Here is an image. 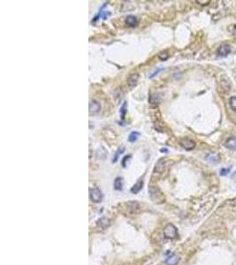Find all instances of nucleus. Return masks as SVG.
Here are the masks:
<instances>
[{"mask_svg": "<svg viewBox=\"0 0 236 265\" xmlns=\"http://www.w3.org/2000/svg\"><path fill=\"white\" fill-rule=\"evenodd\" d=\"M149 192L151 200L155 203H162L164 201L163 193L160 191L158 187H149Z\"/></svg>", "mask_w": 236, "mask_h": 265, "instance_id": "f03ea898", "label": "nucleus"}, {"mask_svg": "<svg viewBox=\"0 0 236 265\" xmlns=\"http://www.w3.org/2000/svg\"><path fill=\"white\" fill-rule=\"evenodd\" d=\"M163 233H164V237L165 239H176L178 236V230L173 223H168L164 227Z\"/></svg>", "mask_w": 236, "mask_h": 265, "instance_id": "f257e3e1", "label": "nucleus"}, {"mask_svg": "<svg viewBox=\"0 0 236 265\" xmlns=\"http://www.w3.org/2000/svg\"><path fill=\"white\" fill-rule=\"evenodd\" d=\"M165 159H166V158H162V159H160V160L157 163V164H156V166H155V172H160L164 170L165 166H166Z\"/></svg>", "mask_w": 236, "mask_h": 265, "instance_id": "9d476101", "label": "nucleus"}, {"mask_svg": "<svg viewBox=\"0 0 236 265\" xmlns=\"http://www.w3.org/2000/svg\"><path fill=\"white\" fill-rule=\"evenodd\" d=\"M225 145L227 149L234 150H236V137H230L226 140Z\"/></svg>", "mask_w": 236, "mask_h": 265, "instance_id": "1a4fd4ad", "label": "nucleus"}, {"mask_svg": "<svg viewBox=\"0 0 236 265\" xmlns=\"http://www.w3.org/2000/svg\"><path fill=\"white\" fill-rule=\"evenodd\" d=\"M168 57H169V55H168V53L167 52H161V53H159L158 55V57L160 60H162V61H164V60H166L167 58H168Z\"/></svg>", "mask_w": 236, "mask_h": 265, "instance_id": "412c9836", "label": "nucleus"}, {"mask_svg": "<svg viewBox=\"0 0 236 265\" xmlns=\"http://www.w3.org/2000/svg\"><path fill=\"white\" fill-rule=\"evenodd\" d=\"M138 209H139L138 203L133 202V201H131V202H129V203H128V211H130V212H132V213H133V212H136V210H137Z\"/></svg>", "mask_w": 236, "mask_h": 265, "instance_id": "2eb2a0df", "label": "nucleus"}, {"mask_svg": "<svg viewBox=\"0 0 236 265\" xmlns=\"http://www.w3.org/2000/svg\"><path fill=\"white\" fill-rule=\"evenodd\" d=\"M104 6V5H103ZM103 6L102 7V9L99 11V12H98V14L96 17H95V19L93 20V21H97L99 19V18H103V20H105V19H107L108 16L110 15L111 13L109 12H107V11H103Z\"/></svg>", "mask_w": 236, "mask_h": 265, "instance_id": "4468645a", "label": "nucleus"}, {"mask_svg": "<svg viewBox=\"0 0 236 265\" xmlns=\"http://www.w3.org/2000/svg\"><path fill=\"white\" fill-rule=\"evenodd\" d=\"M124 151H125V148H124V147L123 148H121V149H118V150L116 151V154H115V156H114L113 159V163H116V162L118 161V156H119V155H121Z\"/></svg>", "mask_w": 236, "mask_h": 265, "instance_id": "f3484780", "label": "nucleus"}, {"mask_svg": "<svg viewBox=\"0 0 236 265\" xmlns=\"http://www.w3.org/2000/svg\"><path fill=\"white\" fill-rule=\"evenodd\" d=\"M137 23H138L137 19H136V17H134V16L130 15L128 16V17L126 18V24H127L128 26L135 27L137 25Z\"/></svg>", "mask_w": 236, "mask_h": 265, "instance_id": "9b49d317", "label": "nucleus"}, {"mask_svg": "<svg viewBox=\"0 0 236 265\" xmlns=\"http://www.w3.org/2000/svg\"><path fill=\"white\" fill-rule=\"evenodd\" d=\"M113 186H114L115 190H118V191L122 190V188H123V179H122V178L117 177V178L115 179V180H114Z\"/></svg>", "mask_w": 236, "mask_h": 265, "instance_id": "f8f14e48", "label": "nucleus"}, {"mask_svg": "<svg viewBox=\"0 0 236 265\" xmlns=\"http://www.w3.org/2000/svg\"><path fill=\"white\" fill-rule=\"evenodd\" d=\"M180 144L182 148H184L186 150H192L193 149H195V142L191 139L188 138H183L180 140Z\"/></svg>", "mask_w": 236, "mask_h": 265, "instance_id": "20e7f679", "label": "nucleus"}, {"mask_svg": "<svg viewBox=\"0 0 236 265\" xmlns=\"http://www.w3.org/2000/svg\"><path fill=\"white\" fill-rule=\"evenodd\" d=\"M231 52V46L229 44H223L218 50V54L220 57H226Z\"/></svg>", "mask_w": 236, "mask_h": 265, "instance_id": "423d86ee", "label": "nucleus"}, {"mask_svg": "<svg viewBox=\"0 0 236 265\" xmlns=\"http://www.w3.org/2000/svg\"><path fill=\"white\" fill-rule=\"evenodd\" d=\"M162 70H163V68H158V70H157L156 72H154V73H152V74H151V75L149 76V78L152 79L153 77H155V76H156V75H157V74H158V73L160 71H162Z\"/></svg>", "mask_w": 236, "mask_h": 265, "instance_id": "5701e85b", "label": "nucleus"}, {"mask_svg": "<svg viewBox=\"0 0 236 265\" xmlns=\"http://www.w3.org/2000/svg\"><path fill=\"white\" fill-rule=\"evenodd\" d=\"M139 135H140V134H139L138 132H135V131H134V132H132L128 136L129 142H134V141H136L137 139H138Z\"/></svg>", "mask_w": 236, "mask_h": 265, "instance_id": "dca6fc26", "label": "nucleus"}, {"mask_svg": "<svg viewBox=\"0 0 236 265\" xmlns=\"http://www.w3.org/2000/svg\"><path fill=\"white\" fill-rule=\"evenodd\" d=\"M143 186V180H139V181L136 182L133 186V187L131 188V192L133 193V194H138V193L142 190Z\"/></svg>", "mask_w": 236, "mask_h": 265, "instance_id": "ddd939ff", "label": "nucleus"}, {"mask_svg": "<svg viewBox=\"0 0 236 265\" xmlns=\"http://www.w3.org/2000/svg\"><path fill=\"white\" fill-rule=\"evenodd\" d=\"M139 74L138 73H131L128 77L127 80V83L130 88H133L134 87H136L137 82H138Z\"/></svg>", "mask_w": 236, "mask_h": 265, "instance_id": "39448f33", "label": "nucleus"}, {"mask_svg": "<svg viewBox=\"0 0 236 265\" xmlns=\"http://www.w3.org/2000/svg\"><path fill=\"white\" fill-rule=\"evenodd\" d=\"M229 172V169H221L220 170V174L221 175H226V173Z\"/></svg>", "mask_w": 236, "mask_h": 265, "instance_id": "b1692460", "label": "nucleus"}, {"mask_svg": "<svg viewBox=\"0 0 236 265\" xmlns=\"http://www.w3.org/2000/svg\"><path fill=\"white\" fill-rule=\"evenodd\" d=\"M98 224H100V225L102 224V225H103V228H105V227H107L108 225L110 224V221H109V219L106 218H102L98 221Z\"/></svg>", "mask_w": 236, "mask_h": 265, "instance_id": "aec40b11", "label": "nucleus"}, {"mask_svg": "<svg viewBox=\"0 0 236 265\" xmlns=\"http://www.w3.org/2000/svg\"><path fill=\"white\" fill-rule=\"evenodd\" d=\"M127 113V103L125 102L122 106L120 107V116H121V120L125 119V115Z\"/></svg>", "mask_w": 236, "mask_h": 265, "instance_id": "6ab92c4d", "label": "nucleus"}, {"mask_svg": "<svg viewBox=\"0 0 236 265\" xmlns=\"http://www.w3.org/2000/svg\"><path fill=\"white\" fill-rule=\"evenodd\" d=\"M100 109H101V104L98 101L95 99L90 101L89 103V112L90 113H98Z\"/></svg>", "mask_w": 236, "mask_h": 265, "instance_id": "0eeeda50", "label": "nucleus"}, {"mask_svg": "<svg viewBox=\"0 0 236 265\" xmlns=\"http://www.w3.org/2000/svg\"><path fill=\"white\" fill-rule=\"evenodd\" d=\"M131 157V156L130 155H128V156H126L125 157L123 158V161H122V165H123V167H127V164H126V162L128 161V159Z\"/></svg>", "mask_w": 236, "mask_h": 265, "instance_id": "4be33fe9", "label": "nucleus"}, {"mask_svg": "<svg viewBox=\"0 0 236 265\" xmlns=\"http://www.w3.org/2000/svg\"><path fill=\"white\" fill-rule=\"evenodd\" d=\"M197 3H203V5H206V4H208V3H210V1H196Z\"/></svg>", "mask_w": 236, "mask_h": 265, "instance_id": "393cba45", "label": "nucleus"}, {"mask_svg": "<svg viewBox=\"0 0 236 265\" xmlns=\"http://www.w3.org/2000/svg\"><path fill=\"white\" fill-rule=\"evenodd\" d=\"M89 196L90 199L92 200V202L96 203H101L103 201V194L98 189V188H92L89 191Z\"/></svg>", "mask_w": 236, "mask_h": 265, "instance_id": "7ed1b4c3", "label": "nucleus"}, {"mask_svg": "<svg viewBox=\"0 0 236 265\" xmlns=\"http://www.w3.org/2000/svg\"><path fill=\"white\" fill-rule=\"evenodd\" d=\"M229 104L233 110L236 111V96H232L229 99Z\"/></svg>", "mask_w": 236, "mask_h": 265, "instance_id": "a211bd4d", "label": "nucleus"}, {"mask_svg": "<svg viewBox=\"0 0 236 265\" xmlns=\"http://www.w3.org/2000/svg\"><path fill=\"white\" fill-rule=\"evenodd\" d=\"M179 262H180V257L175 254H172L166 258L165 263L167 265H177L179 263Z\"/></svg>", "mask_w": 236, "mask_h": 265, "instance_id": "6e6552de", "label": "nucleus"}, {"mask_svg": "<svg viewBox=\"0 0 236 265\" xmlns=\"http://www.w3.org/2000/svg\"><path fill=\"white\" fill-rule=\"evenodd\" d=\"M160 151H161V152L164 151V153H166V152L168 151V150H167V149H161V150H160Z\"/></svg>", "mask_w": 236, "mask_h": 265, "instance_id": "a878e982", "label": "nucleus"}]
</instances>
